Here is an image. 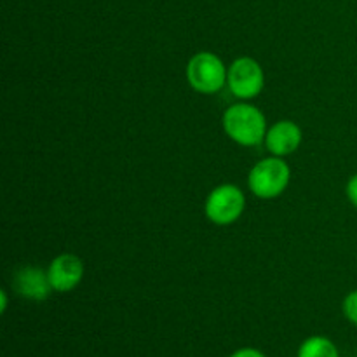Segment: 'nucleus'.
Instances as JSON below:
<instances>
[{
  "mask_svg": "<svg viewBox=\"0 0 357 357\" xmlns=\"http://www.w3.org/2000/svg\"><path fill=\"white\" fill-rule=\"evenodd\" d=\"M302 145V129L293 121H279L267 129L265 146L275 157L291 155Z\"/></svg>",
  "mask_w": 357,
  "mask_h": 357,
  "instance_id": "nucleus-8",
  "label": "nucleus"
},
{
  "mask_svg": "<svg viewBox=\"0 0 357 357\" xmlns=\"http://www.w3.org/2000/svg\"><path fill=\"white\" fill-rule=\"evenodd\" d=\"M47 275L54 291H73L84 279V261L77 255L63 253L49 264Z\"/></svg>",
  "mask_w": 357,
  "mask_h": 357,
  "instance_id": "nucleus-6",
  "label": "nucleus"
},
{
  "mask_svg": "<svg viewBox=\"0 0 357 357\" xmlns=\"http://www.w3.org/2000/svg\"><path fill=\"white\" fill-rule=\"evenodd\" d=\"M246 208V197L243 190L232 183L218 185L209 192L204 204L206 218L220 227L236 223Z\"/></svg>",
  "mask_w": 357,
  "mask_h": 357,
  "instance_id": "nucleus-4",
  "label": "nucleus"
},
{
  "mask_svg": "<svg viewBox=\"0 0 357 357\" xmlns=\"http://www.w3.org/2000/svg\"><path fill=\"white\" fill-rule=\"evenodd\" d=\"M223 131L232 142L241 146H255L265 142L267 119L260 108L250 103L232 105L225 110L222 119Z\"/></svg>",
  "mask_w": 357,
  "mask_h": 357,
  "instance_id": "nucleus-1",
  "label": "nucleus"
},
{
  "mask_svg": "<svg viewBox=\"0 0 357 357\" xmlns=\"http://www.w3.org/2000/svg\"><path fill=\"white\" fill-rule=\"evenodd\" d=\"M0 298H2V307H0V310H2V312H6V309H7V293L0 291Z\"/></svg>",
  "mask_w": 357,
  "mask_h": 357,
  "instance_id": "nucleus-13",
  "label": "nucleus"
},
{
  "mask_svg": "<svg viewBox=\"0 0 357 357\" xmlns=\"http://www.w3.org/2000/svg\"><path fill=\"white\" fill-rule=\"evenodd\" d=\"M230 357H267L261 351L253 347H243V349H237L236 352H232Z\"/></svg>",
  "mask_w": 357,
  "mask_h": 357,
  "instance_id": "nucleus-12",
  "label": "nucleus"
},
{
  "mask_svg": "<svg viewBox=\"0 0 357 357\" xmlns=\"http://www.w3.org/2000/svg\"><path fill=\"white\" fill-rule=\"evenodd\" d=\"M342 312H344L345 319L357 326V289L349 293L342 303Z\"/></svg>",
  "mask_w": 357,
  "mask_h": 357,
  "instance_id": "nucleus-10",
  "label": "nucleus"
},
{
  "mask_svg": "<svg viewBox=\"0 0 357 357\" xmlns=\"http://www.w3.org/2000/svg\"><path fill=\"white\" fill-rule=\"evenodd\" d=\"M298 357H340V352L330 338L316 335L300 345Z\"/></svg>",
  "mask_w": 357,
  "mask_h": 357,
  "instance_id": "nucleus-9",
  "label": "nucleus"
},
{
  "mask_svg": "<svg viewBox=\"0 0 357 357\" xmlns=\"http://www.w3.org/2000/svg\"><path fill=\"white\" fill-rule=\"evenodd\" d=\"M229 68L215 52L202 51L190 58L187 65V80L194 91L201 94H215L227 84Z\"/></svg>",
  "mask_w": 357,
  "mask_h": 357,
  "instance_id": "nucleus-3",
  "label": "nucleus"
},
{
  "mask_svg": "<svg viewBox=\"0 0 357 357\" xmlns=\"http://www.w3.org/2000/svg\"><path fill=\"white\" fill-rule=\"evenodd\" d=\"M345 192H347V199L351 201V204L357 209V173L354 174V176H351Z\"/></svg>",
  "mask_w": 357,
  "mask_h": 357,
  "instance_id": "nucleus-11",
  "label": "nucleus"
},
{
  "mask_svg": "<svg viewBox=\"0 0 357 357\" xmlns=\"http://www.w3.org/2000/svg\"><path fill=\"white\" fill-rule=\"evenodd\" d=\"M227 86L239 100H253L265 87L264 68L250 56L234 59L227 72Z\"/></svg>",
  "mask_w": 357,
  "mask_h": 357,
  "instance_id": "nucleus-5",
  "label": "nucleus"
},
{
  "mask_svg": "<svg viewBox=\"0 0 357 357\" xmlns=\"http://www.w3.org/2000/svg\"><path fill=\"white\" fill-rule=\"evenodd\" d=\"M289 180H291V169L288 162L282 157L272 155L255 164L248 176V185L258 199L271 201L284 194Z\"/></svg>",
  "mask_w": 357,
  "mask_h": 357,
  "instance_id": "nucleus-2",
  "label": "nucleus"
},
{
  "mask_svg": "<svg viewBox=\"0 0 357 357\" xmlns=\"http://www.w3.org/2000/svg\"><path fill=\"white\" fill-rule=\"evenodd\" d=\"M13 286L20 296L33 302H42L54 291L49 282L47 271H42L35 265H24L14 272Z\"/></svg>",
  "mask_w": 357,
  "mask_h": 357,
  "instance_id": "nucleus-7",
  "label": "nucleus"
}]
</instances>
